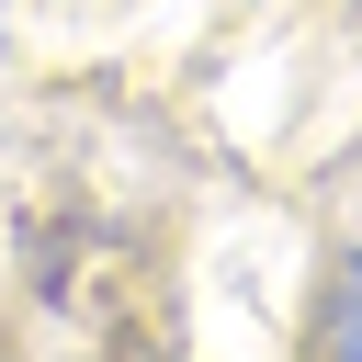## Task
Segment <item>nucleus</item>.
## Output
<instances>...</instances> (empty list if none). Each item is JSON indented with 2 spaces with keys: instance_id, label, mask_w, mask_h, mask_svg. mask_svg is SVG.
I'll return each mask as SVG.
<instances>
[{
  "instance_id": "1",
  "label": "nucleus",
  "mask_w": 362,
  "mask_h": 362,
  "mask_svg": "<svg viewBox=\"0 0 362 362\" xmlns=\"http://www.w3.org/2000/svg\"><path fill=\"white\" fill-rule=\"evenodd\" d=\"M317 362H362V272H339V305H328V339Z\"/></svg>"
}]
</instances>
